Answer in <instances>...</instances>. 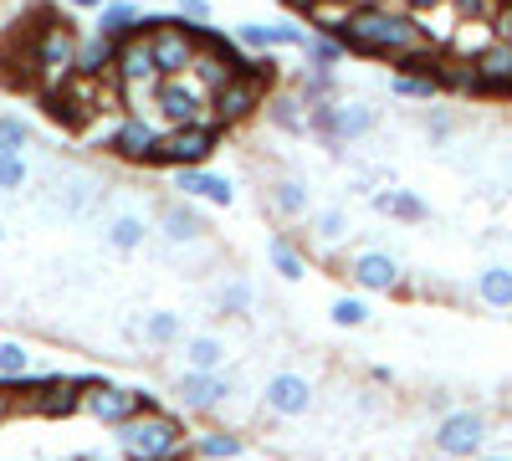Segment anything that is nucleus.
<instances>
[{"mask_svg": "<svg viewBox=\"0 0 512 461\" xmlns=\"http://www.w3.org/2000/svg\"><path fill=\"white\" fill-rule=\"evenodd\" d=\"M338 36H344V47H349V52H359V57H390V62H400L405 52L425 47V26H420V16L395 11L390 0H379V6H359V11L349 16V26L338 31Z\"/></svg>", "mask_w": 512, "mask_h": 461, "instance_id": "obj_1", "label": "nucleus"}, {"mask_svg": "<svg viewBox=\"0 0 512 461\" xmlns=\"http://www.w3.org/2000/svg\"><path fill=\"white\" fill-rule=\"evenodd\" d=\"M26 36H31V62H36V93L62 88V82L77 77V47H82V36L72 31V21L41 16V26H31Z\"/></svg>", "mask_w": 512, "mask_h": 461, "instance_id": "obj_2", "label": "nucleus"}, {"mask_svg": "<svg viewBox=\"0 0 512 461\" xmlns=\"http://www.w3.org/2000/svg\"><path fill=\"white\" fill-rule=\"evenodd\" d=\"M118 451L128 461H180L185 451V426L164 410H139L128 426H118Z\"/></svg>", "mask_w": 512, "mask_h": 461, "instance_id": "obj_3", "label": "nucleus"}, {"mask_svg": "<svg viewBox=\"0 0 512 461\" xmlns=\"http://www.w3.org/2000/svg\"><path fill=\"white\" fill-rule=\"evenodd\" d=\"M221 134H226V123L216 113L200 118V123H185V129H169L159 154H154V164L159 170H200V164L221 149Z\"/></svg>", "mask_w": 512, "mask_h": 461, "instance_id": "obj_4", "label": "nucleus"}, {"mask_svg": "<svg viewBox=\"0 0 512 461\" xmlns=\"http://www.w3.org/2000/svg\"><path fill=\"white\" fill-rule=\"evenodd\" d=\"M379 129V108L369 98H338L328 108H313V123L308 134H318L323 144H354V139H369Z\"/></svg>", "mask_w": 512, "mask_h": 461, "instance_id": "obj_5", "label": "nucleus"}, {"mask_svg": "<svg viewBox=\"0 0 512 461\" xmlns=\"http://www.w3.org/2000/svg\"><path fill=\"white\" fill-rule=\"evenodd\" d=\"M272 72H262V67H246V72H236L231 82H226V88L216 93V98H210V113H216L221 123H226V129H231V123H246L251 113H262L267 108V93H272Z\"/></svg>", "mask_w": 512, "mask_h": 461, "instance_id": "obj_6", "label": "nucleus"}, {"mask_svg": "<svg viewBox=\"0 0 512 461\" xmlns=\"http://www.w3.org/2000/svg\"><path fill=\"white\" fill-rule=\"evenodd\" d=\"M200 26H190V21H180V16H169L159 31H149V47H154V62H159V72L164 77H185L190 67H195V57H200Z\"/></svg>", "mask_w": 512, "mask_h": 461, "instance_id": "obj_7", "label": "nucleus"}, {"mask_svg": "<svg viewBox=\"0 0 512 461\" xmlns=\"http://www.w3.org/2000/svg\"><path fill=\"white\" fill-rule=\"evenodd\" d=\"M436 451L446 456V461H477L482 456V446H487V415H477V410H451L446 421L436 426Z\"/></svg>", "mask_w": 512, "mask_h": 461, "instance_id": "obj_8", "label": "nucleus"}, {"mask_svg": "<svg viewBox=\"0 0 512 461\" xmlns=\"http://www.w3.org/2000/svg\"><path fill=\"white\" fill-rule=\"evenodd\" d=\"M318 390L308 374H297V369H277L272 380L262 385V410L277 415V421H303V415L313 410Z\"/></svg>", "mask_w": 512, "mask_h": 461, "instance_id": "obj_9", "label": "nucleus"}, {"mask_svg": "<svg viewBox=\"0 0 512 461\" xmlns=\"http://www.w3.org/2000/svg\"><path fill=\"white\" fill-rule=\"evenodd\" d=\"M82 410L93 415L98 426H128L139 410H149V390H128V385H108V380H98L88 395H82Z\"/></svg>", "mask_w": 512, "mask_h": 461, "instance_id": "obj_10", "label": "nucleus"}, {"mask_svg": "<svg viewBox=\"0 0 512 461\" xmlns=\"http://www.w3.org/2000/svg\"><path fill=\"white\" fill-rule=\"evenodd\" d=\"M154 113H159L164 129H185V123L210 118V98L195 88L190 77H164V88H159V98H154Z\"/></svg>", "mask_w": 512, "mask_h": 461, "instance_id": "obj_11", "label": "nucleus"}, {"mask_svg": "<svg viewBox=\"0 0 512 461\" xmlns=\"http://www.w3.org/2000/svg\"><path fill=\"white\" fill-rule=\"evenodd\" d=\"M98 380L88 374V380H62V374H47V380H31L26 385V410H36V415H72V410H82V395H88Z\"/></svg>", "mask_w": 512, "mask_h": 461, "instance_id": "obj_12", "label": "nucleus"}, {"mask_svg": "<svg viewBox=\"0 0 512 461\" xmlns=\"http://www.w3.org/2000/svg\"><path fill=\"white\" fill-rule=\"evenodd\" d=\"M164 134H169L164 123H154V118H144V113H128L118 129L108 134V149H113L118 159H128V164H154Z\"/></svg>", "mask_w": 512, "mask_h": 461, "instance_id": "obj_13", "label": "nucleus"}, {"mask_svg": "<svg viewBox=\"0 0 512 461\" xmlns=\"http://www.w3.org/2000/svg\"><path fill=\"white\" fill-rule=\"evenodd\" d=\"M231 390H236V380L226 369H216V374H205V369H185L180 380H175V395H180V405L185 410H221L226 400H231Z\"/></svg>", "mask_w": 512, "mask_h": 461, "instance_id": "obj_14", "label": "nucleus"}, {"mask_svg": "<svg viewBox=\"0 0 512 461\" xmlns=\"http://www.w3.org/2000/svg\"><path fill=\"white\" fill-rule=\"evenodd\" d=\"M477 77H482V93H512V41H487V47L472 57Z\"/></svg>", "mask_w": 512, "mask_h": 461, "instance_id": "obj_15", "label": "nucleus"}, {"mask_svg": "<svg viewBox=\"0 0 512 461\" xmlns=\"http://www.w3.org/2000/svg\"><path fill=\"white\" fill-rule=\"evenodd\" d=\"M349 272L364 292H395L400 287V262L390 257V251H359Z\"/></svg>", "mask_w": 512, "mask_h": 461, "instance_id": "obj_16", "label": "nucleus"}, {"mask_svg": "<svg viewBox=\"0 0 512 461\" xmlns=\"http://www.w3.org/2000/svg\"><path fill=\"white\" fill-rule=\"evenodd\" d=\"M175 190H185L190 200H210V205H231L236 200V185L226 180V175H216V170H175Z\"/></svg>", "mask_w": 512, "mask_h": 461, "instance_id": "obj_17", "label": "nucleus"}, {"mask_svg": "<svg viewBox=\"0 0 512 461\" xmlns=\"http://www.w3.org/2000/svg\"><path fill=\"white\" fill-rule=\"evenodd\" d=\"M113 62H118V36H108V31H88L82 36V47H77V72L82 77H113Z\"/></svg>", "mask_w": 512, "mask_h": 461, "instance_id": "obj_18", "label": "nucleus"}, {"mask_svg": "<svg viewBox=\"0 0 512 461\" xmlns=\"http://www.w3.org/2000/svg\"><path fill=\"white\" fill-rule=\"evenodd\" d=\"M103 241L118 251V257H134V251H144V241H149V221L144 216H113L103 226Z\"/></svg>", "mask_w": 512, "mask_h": 461, "instance_id": "obj_19", "label": "nucleus"}, {"mask_svg": "<svg viewBox=\"0 0 512 461\" xmlns=\"http://www.w3.org/2000/svg\"><path fill=\"white\" fill-rule=\"evenodd\" d=\"M98 31L108 36H144V11L134 6V0H108V6L98 11Z\"/></svg>", "mask_w": 512, "mask_h": 461, "instance_id": "obj_20", "label": "nucleus"}, {"mask_svg": "<svg viewBox=\"0 0 512 461\" xmlns=\"http://www.w3.org/2000/svg\"><path fill=\"white\" fill-rule=\"evenodd\" d=\"M436 77H441V88H446V93H482V77H477V62H472V57L441 52Z\"/></svg>", "mask_w": 512, "mask_h": 461, "instance_id": "obj_21", "label": "nucleus"}, {"mask_svg": "<svg viewBox=\"0 0 512 461\" xmlns=\"http://www.w3.org/2000/svg\"><path fill=\"white\" fill-rule=\"evenodd\" d=\"M267 118L277 123V129H287V134H308L313 108L303 103V93H282V98H267Z\"/></svg>", "mask_w": 512, "mask_h": 461, "instance_id": "obj_22", "label": "nucleus"}, {"mask_svg": "<svg viewBox=\"0 0 512 461\" xmlns=\"http://www.w3.org/2000/svg\"><path fill=\"white\" fill-rule=\"evenodd\" d=\"M159 226H164V241H175V246H190V241L205 236V221L190 211V205H164Z\"/></svg>", "mask_w": 512, "mask_h": 461, "instance_id": "obj_23", "label": "nucleus"}, {"mask_svg": "<svg viewBox=\"0 0 512 461\" xmlns=\"http://www.w3.org/2000/svg\"><path fill=\"white\" fill-rule=\"evenodd\" d=\"M226 339H216V333H195V339H185V369H205V374H216L226 369Z\"/></svg>", "mask_w": 512, "mask_h": 461, "instance_id": "obj_24", "label": "nucleus"}, {"mask_svg": "<svg viewBox=\"0 0 512 461\" xmlns=\"http://www.w3.org/2000/svg\"><path fill=\"white\" fill-rule=\"evenodd\" d=\"M267 200H272V211L287 216V221H297V216L313 211V190H308L303 180H277V185L267 190Z\"/></svg>", "mask_w": 512, "mask_h": 461, "instance_id": "obj_25", "label": "nucleus"}, {"mask_svg": "<svg viewBox=\"0 0 512 461\" xmlns=\"http://www.w3.org/2000/svg\"><path fill=\"white\" fill-rule=\"evenodd\" d=\"M477 298L487 308H512V267L507 262H492L477 272Z\"/></svg>", "mask_w": 512, "mask_h": 461, "instance_id": "obj_26", "label": "nucleus"}, {"mask_svg": "<svg viewBox=\"0 0 512 461\" xmlns=\"http://www.w3.org/2000/svg\"><path fill=\"white\" fill-rule=\"evenodd\" d=\"M374 211H384V216H395V221H410V226H420L425 216V200L415 195V190H379L374 195Z\"/></svg>", "mask_w": 512, "mask_h": 461, "instance_id": "obj_27", "label": "nucleus"}, {"mask_svg": "<svg viewBox=\"0 0 512 461\" xmlns=\"http://www.w3.org/2000/svg\"><path fill=\"white\" fill-rule=\"evenodd\" d=\"M144 339H149L154 349L180 344V339H185V318H180L175 308H154V313H144Z\"/></svg>", "mask_w": 512, "mask_h": 461, "instance_id": "obj_28", "label": "nucleus"}, {"mask_svg": "<svg viewBox=\"0 0 512 461\" xmlns=\"http://www.w3.org/2000/svg\"><path fill=\"white\" fill-rule=\"evenodd\" d=\"M303 57H308V67H318V72H333V67H344L349 47H344V36L313 31V36H308V47H303Z\"/></svg>", "mask_w": 512, "mask_h": 461, "instance_id": "obj_29", "label": "nucleus"}, {"mask_svg": "<svg viewBox=\"0 0 512 461\" xmlns=\"http://www.w3.org/2000/svg\"><path fill=\"white\" fill-rule=\"evenodd\" d=\"M267 262H272L277 277H287V282H303V277H308V257H303V251H297L287 236H272V241H267Z\"/></svg>", "mask_w": 512, "mask_h": 461, "instance_id": "obj_30", "label": "nucleus"}, {"mask_svg": "<svg viewBox=\"0 0 512 461\" xmlns=\"http://www.w3.org/2000/svg\"><path fill=\"white\" fill-rule=\"evenodd\" d=\"M297 93H303V103H308V108H328V103H338V77H333V72L308 67L303 77H297Z\"/></svg>", "mask_w": 512, "mask_h": 461, "instance_id": "obj_31", "label": "nucleus"}, {"mask_svg": "<svg viewBox=\"0 0 512 461\" xmlns=\"http://www.w3.org/2000/svg\"><path fill=\"white\" fill-rule=\"evenodd\" d=\"M251 303H256V287H251L246 277H231V282H221V292H216V308H221L226 318H246Z\"/></svg>", "mask_w": 512, "mask_h": 461, "instance_id": "obj_32", "label": "nucleus"}, {"mask_svg": "<svg viewBox=\"0 0 512 461\" xmlns=\"http://www.w3.org/2000/svg\"><path fill=\"white\" fill-rule=\"evenodd\" d=\"M390 93L395 98H425V103H431L436 93H446L441 88V77H425V72H395L390 77Z\"/></svg>", "mask_w": 512, "mask_h": 461, "instance_id": "obj_33", "label": "nucleus"}, {"mask_svg": "<svg viewBox=\"0 0 512 461\" xmlns=\"http://www.w3.org/2000/svg\"><path fill=\"white\" fill-rule=\"evenodd\" d=\"M241 451H246V441L231 436V431H210V436L195 441V456H205V461H236Z\"/></svg>", "mask_w": 512, "mask_h": 461, "instance_id": "obj_34", "label": "nucleus"}, {"mask_svg": "<svg viewBox=\"0 0 512 461\" xmlns=\"http://www.w3.org/2000/svg\"><path fill=\"white\" fill-rule=\"evenodd\" d=\"M26 180H31V164H26V154H16V149H0V195H21V190H26Z\"/></svg>", "mask_w": 512, "mask_h": 461, "instance_id": "obj_35", "label": "nucleus"}, {"mask_svg": "<svg viewBox=\"0 0 512 461\" xmlns=\"http://www.w3.org/2000/svg\"><path fill=\"white\" fill-rule=\"evenodd\" d=\"M236 41H241L246 52H256V57L277 52V26H272V21H241V26H236Z\"/></svg>", "mask_w": 512, "mask_h": 461, "instance_id": "obj_36", "label": "nucleus"}, {"mask_svg": "<svg viewBox=\"0 0 512 461\" xmlns=\"http://www.w3.org/2000/svg\"><path fill=\"white\" fill-rule=\"evenodd\" d=\"M328 318H333L338 328H364V323H369V303H364V298H349V292H344V298H333Z\"/></svg>", "mask_w": 512, "mask_h": 461, "instance_id": "obj_37", "label": "nucleus"}, {"mask_svg": "<svg viewBox=\"0 0 512 461\" xmlns=\"http://www.w3.org/2000/svg\"><path fill=\"white\" fill-rule=\"evenodd\" d=\"M26 374H31L26 344H0V380H26Z\"/></svg>", "mask_w": 512, "mask_h": 461, "instance_id": "obj_38", "label": "nucleus"}, {"mask_svg": "<svg viewBox=\"0 0 512 461\" xmlns=\"http://www.w3.org/2000/svg\"><path fill=\"white\" fill-rule=\"evenodd\" d=\"M31 144V123L26 118H16V113H0V149H26Z\"/></svg>", "mask_w": 512, "mask_h": 461, "instance_id": "obj_39", "label": "nucleus"}, {"mask_svg": "<svg viewBox=\"0 0 512 461\" xmlns=\"http://www.w3.org/2000/svg\"><path fill=\"white\" fill-rule=\"evenodd\" d=\"M349 236V216L344 211H323L318 216V241H344Z\"/></svg>", "mask_w": 512, "mask_h": 461, "instance_id": "obj_40", "label": "nucleus"}, {"mask_svg": "<svg viewBox=\"0 0 512 461\" xmlns=\"http://www.w3.org/2000/svg\"><path fill=\"white\" fill-rule=\"evenodd\" d=\"M272 26H277V47H297V52H303L308 36H313V31H303L297 21H272Z\"/></svg>", "mask_w": 512, "mask_h": 461, "instance_id": "obj_41", "label": "nucleus"}, {"mask_svg": "<svg viewBox=\"0 0 512 461\" xmlns=\"http://www.w3.org/2000/svg\"><path fill=\"white\" fill-rule=\"evenodd\" d=\"M175 16L205 31V26H210V0H180V6H175Z\"/></svg>", "mask_w": 512, "mask_h": 461, "instance_id": "obj_42", "label": "nucleus"}, {"mask_svg": "<svg viewBox=\"0 0 512 461\" xmlns=\"http://www.w3.org/2000/svg\"><path fill=\"white\" fill-rule=\"evenodd\" d=\"M451 129H456V123H451L446 113H431V118H425V134H431L436 144H446V139H451Z\"/></svg>", "mask_w": 512, "mask_h": 461, "instance_id": "obj_43", "label": "nucleus"}, {"mask_svg": "<svg viewBox=\"0 0 512 461\" xmlns=\"http://www.w3.org/2000/svg\"><path fill=\"white\" fill-rule=\"evenodd\" d=\"M492 31H497L502 41H512V0H502V11L492 16Z\"/></svg>", "mask_w": 512, "mask_h": 461, "instance_id": "obj_44", "label": "nucleus"}, {"mask_svg": "<svg viewBox=\"0 0 512 461\" xmlns=\"http://www.w3.org/2000/svg\"><path fill=\"white\" fill-rule=\"evenodd\" d=\"M67 6H72V11H103L108 0H67Z\"/></svg>", "mask_w": 512, "mask_h": 461, "instance_id": "obj_45", "label": "nucleus"}, {"mask_svg": "<svg viewBox=\"0 0 512 461\" xmlns=\"http://www.w3.org/2000/svg\"><path fill=\"white\" fill-rule=\"evenodd\" d=\"M11 410H16V395H6V390H0V421H6Z\"/></svg>", "mask_w": 512, "mask_h": 461, "instance_id": "obj_46", "label": "nucleus"}, {"mask_svg": "<svg viewBox=\"0 0 512 461\" xmlns=\"http://www.w3.org/2000/svg\"><path fill=\"white\" fill-rule=\"evenodd\" d=\"M82 461H128V456H123V451H118V456H108V451H93V456H82Z\"/></svg>", "mask_w": 512, "mask_h": 461, "instance_id": "obj_47", "label": "nucleus"}, {"mask_svg": "<svg viewBox=\"0 0 512 461\" xmlns=\"http://www.w3.org/2000/svg\"><path fill=\"white\" fill-rule=\"evenodd\" d=\"M338 6H349V11H359V6H379V0H338Z\"/></svg>", "mask_w": 512, "mask_h": 461, "instance_id": "obj_48", "label": "nucleus"}, {"mask_svg": "<svg viewBox=\"0 0 512 461\" xmlns=\"http://www.w3.org/2000/svg\"><path fill=\"white\" fill-rule=\"evenodd\" d=\"M477 461H512V456H487V451H482V456H477Z\"/></svg>", "mask_w": 512, "mask_h": 461, "instance_id": "obj_49", "label": "nucleus"}, {"mask_svg": "<svg viewBox=\"0 0 512 461\" xmlns=\"http://www.w3.org/2000/svg\"><path fill=\"white\" fill-rule=\"evenodd\" d=\"M0 241H6V226H0Z\"/></svg>", "mask_w": 512, "mask_h": 461, "instance_id": "obj_50", "label": "nucleus"}, {"mask_svg": "<svg viewBox=\"0 0 512 461\" xmlns=\"http://www.w3.org/2000/svg\"><path fill=\"white\" fill-rule=\"evenodd\" d=\"M77 461H82V456H77Z\"/></svg>", "mask_w": 512, "mask_h": 461, "instance_id": "obj_51", "label": "nucleus"}]
</instances>
